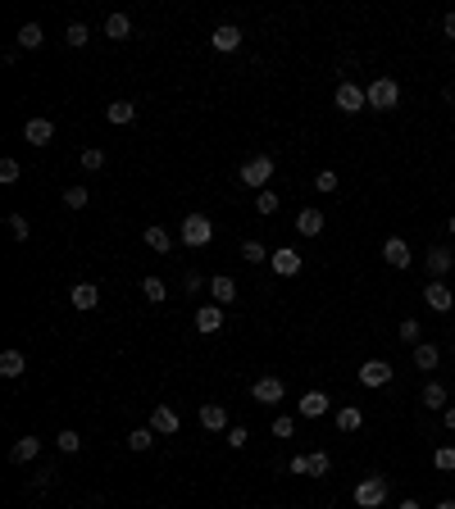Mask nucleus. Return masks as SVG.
Here are the masks:
<instances>
[{"label":"nucleus","mask_w":455,"mask_h":509,"mask_svg":"<svg viewBox=\"0 0 455 509\" xmlns=\"http://www.w3.org/2000/svg\"><path fill=\"white\" fill-rule=\"evenodd\" d=\"M178 237H182V246H191V251H205V246L214 241V223L205 218V214H187Z\"/></svg>","instance_id":"1"},{"label":"nucleus","mask_w":455,"mask_h":509,"mask_svg":"<svg viewBox=\"0 0 455 509\" xmlns=\"http://www.w3.org/2000/svg\"><path fill=\"white\" fill-rule=\"evenodd\" d=\"M364 96H369V109H396L401 86H396V78H374L364 86Z\"/></svg>","instance_id":"2"},{"label":"nucleus","mask_w":455,"mask_h":509,"mask_svg":"<svg viewBox=\"0 0 455 509\" xmlns=\"http://www.w3.org/2000/svg\"><path fill=\"white\" fill-rule=\"evenodd\" d=\"M269 178H274V159H269V155H251L241 164V182H246V187H260L264 191Z\"/></svg>","instance_id":"3"},{"label":"nucleus","mask_w":455,"mask_h":509,"mask_svg":"<svg viewBox=\"0 0 455 509\" xmlns=\"http://www.w3.org/2000/svg\"><path fill=\"white\" fill-rule=\"evenodd\" d=\"M387 500V482L383 478H364L360 482V487H355V505H360V509H378V505H383Z\"/></svg>","instance_id":"4"},{"label":"nucleus","mask_w":455,"mask_h":509,"mask_svg":"<svg viewBox=\"0 0 455 509\" xmlns=\"http://www.w3.org/2000/svg\"><path fill=\"white\" fill-rule=\"evenodd\" d=\"M151 428H155V437H178V428H182L178 409L174 405H155L151 409Z\"/></svg>","instance_id":"5"},{"label":"nucleus","mask_w":455,"mask_h":509,"mask_svg":"<svg viewBox=\"0 0 455 509\" xmlns=\"http://www.w3.org/2000/svg\"><path fill=\"white\" fill-rule=\"evenodd\" d=\"M333 101H337V109H341V114H355V109H364V105H369V96H364V86H355V82H341Z\"/></svg>","instance_id":"6"},{"label":"nucleus","mask_w":455,"mask_h":509,"mask_svg":"<svg viewBox=\"0 0 455 509\" xmlns=\"http://www.w3.org/2000/svg\"><path fill=\"white\" fill-rule=\"evenodd\" d=\"M269 264H274V273H278V278H296V273H301V251L282 246V251H274V255H269Z\"/></svg>","instance_id":"7"},{"label":"nucleus","mask_w":455,"mask_h":509,"mask_svg":"<svg viewBox=\"0 0 455 509\" xmlns=\"http://www.w3.org/2000/svg\"><path fill=\"white\" fill-rule=\"evenodd\" d=\"M282 395H287V387H282V378H260L251 387V400H260V405H278Z\"/></svg>","instance_id":"8"},{"label":"nucleus","mask_w":455,"mask_h":509,"mask_svg":"<svg viewBox=\"0 0 455 509\" xmlns=\"http://www.w3.org/2000/svg\"><path fill=\"white\" fill-rule=\"evenodd\" d=\"M51 136H55L51 119H28V123H23V141H28V146H51Z\"/></svg>","instance_id":"9"},{"label":"nucleus","mask_w":455,"mask_h":509,"mask_svg":"<svg viewBox=\"0 0 455 509\" xmlns=\"http://www.w3.org/2000/svg\"><path fill=\"white\" fill-rule=\"evenodd\" d=\"M210 46H214V51H237V46H241V28H237V23H219V28L210 32Z\"/></svg>","instance_id":"10"},{"label":"nucleus","mask_w":455,"mask_h":509,"mask_svg":"<svg viewBox=\"0 0 455 509\" xmlns=\"http://www.w3.org/2000/svg\"><path fill=\"white\" fill-rule=\"evenodd\" d=\"M360 382H364V387H387V382H391V364H387V359H369V364H360Z\"/></svg>","instance_id":"11"},{"label":"nucleus","mask_w":455,"mask_h":509,"mask_svg":"<svg viewBox=\"0 0 455 509\" xmlns=\"http://www.w3.org/2000/svg\"><path fill=\"white\" fill-rule=\"evenodd\" d=\"M424 301L433 305L437 314H446V309L455 305V296H451V287H446V282H441V278H433V282H428V287H424Z\"/></svg>","instance_id":"12"},{"label":"nucleus","mask_w":455,"mask_h":509,"mask_svg":"<svg viewBox=\"0 0 455 509\" xmlns=\"http://www.w3.org/2000/svg\"><path fill=\"white\" fill-rule=\"evenodd\" d=\"M296 414L301 418H324L328 414V395L324 391H305L301 400H296Z\"/></svg>","instance_id":"13"},{"label":"nucleus","mask_w":455,"mask_h":509,"mask_svg":"<svg viewBox=\"0 0 455 509\" xmlns=\"http://www.w3.org/2000/svg\"><path fill=\"white\" fill-rule=\"evenodd\" d=\"M383 259H387L391 268H410V246H405L401 237H387L383 241Z\"/></svg>","instance_id":"14"},{"label":"nucleus","mask_w":455,"mask_h":509,"mask_svg":"<svg viewBox=\"0 0 455 509\" xmlns=\"http://www.w3.org/2000/svg\"><path fill=\"white\" fill-rule=\"evenodd\" d=\"M201 428L205 432H228V409L224 405H201Z\"/></svg>","instance_id":"15"},{"label":"nucleus","mask_w":455,"mask_h":509,"mask_svg":"<svg viewBox=\"0 0 455 509\" xmlns=\"http://www.w3.org/2000/svg\"><path fill=\"white\" fill-rule=\"evenodd\" d=\"M196 328H201L205 337L219 332V328H224V309H219V305H201V309H196Z\"/></svg>","instance_id":"16"},{"label":"nucleus","mask_w":455,"mask_h":509,"mask_svg":"<svg viewBox=\"0 0 455 509\" xmlns=\"http://www.w3.org/2000/svg\"><path fill=\"white\" fill-rule=\"evenodd\" d=\"M210 296H214V305H232L237 301V282L219 273V278H210Z\"/></svg>","instance_id":"17"},{"label":"nucleus","mask_w":455,"mask_h":509,"mask_svg":"<svg viewBox=\"0 0 455 509\" xmlns=\"http://www.w3.org/2000/svg\"><path fill=\"white\" fill-rule=\"evenodd\" d=\"M36 455H41V441H36V437H19L14 450H9V459H14V464H32Z\"/></svg>","instance_id":"18"},{"label":"nucleus","mask_w":455,"mask_h":509,"mask_svg":"<svg viewBox=\"0 0 455 509\" xmlns=\"http://www.w3.org/2000/svg\"><path fill=\"white\" fill-rule=\"evenodd\" d=\"M296 232H301V237H319V232H324V214H319V209H301V214H296Z\"/></svg>","instance_id":"19"},{"label":"nucleus","mask_w":455,"mask_h":509,"mask_svg":"<svg viewBox=\"0 0 455 509\" xmlns=\"http://www.w3.org/2000/svg\"><path fill=\"white\" fill-rule=\"evenodd\" d=\"M73 305H78V309H96V305H101V287H96V282H78V287H73Z\"/></svg>","instance_id":"20"},{"label":"nucleus","mask_w":455,"mask_h":509,"mask_svg":"<svg viewBox=\"0 0 455 509\" xmlns=\"http://www.w3.org/2000/svg\"><path fill=\"white\" fill-rule=\"evenodd\" d=\"M105 36H109V41H128V36H132V19L128 14H109L105 19Z\"/></svg>","instance_id":"21"},{"label":"nucleus","mask_w":455,"mask_h":509,"mask_svg":"<svg viewBox=\"0 0 455 509\" xmlns=\"http://www.w3.org/2000/svg\"><path fill=\"white\" fill-rule=\"evenodd\" d=\"M414 364H419L424 373H428V368H437V364H441V351H437L433 341H419V346H414Z\"/></svg>","instance_id":"22"},{"label":"nucleus","mask_w":455,"mask_h":509,"mask_svg":"<svg viewBox=\"0 0 455 509\" xmlns=\"http://www.w3.org/2000/svg\"><path fill=\"white\" fill-rule=\"evenodd\" d=\"M451 264H455V255L446 251V246H433V251H428V273H433V278H441Z\"/></svg>","instance_id":"23"},{"label":"nucleus","mask_w":455,"mask_h":509,"mask_svg":"<svg viewBox=\"0 0 455 509\" xmlns=\"http://www.w3.org/2000/svg\"><path fill=\"white\" fill-rule=\"evenodd\" d=\"M23 368H28L23 351H5V355H0V373H5V378H23Z\"/></svg>","instance_id":"24"},{"label":"nucleus","mask_w":455,"mask_h":509,"mask_svg":"<svg viewBox=\"0 0 455 509\" xmlns=\"http://www.w3.org/2000/svg\"><path fill=\"white\" fill-rule=\"evenodd\" d=\"M41 41H46L41 23H23V28H19V46H23V51H36Z\"/></svg>","instance_id":"25"},{"label":"nucleus","mask_w":455,"mask_h":509,"mask_svg":"<svg viewBox=\"0 0 455 509\" xmlns=\"http://www.w3.org/2000/svg\"><path fill=\"white\" fill-rule=\"evenodd\" d=\"M146 246H151L155 255H169V251H174V237H169L164 228H146Z\"/></svg>","instance_id":"26"},{"label":"nucleus","mask_w":455,"mask_h":509,"mask_svg":"<svg viewBox=\"0 0 455 509\" xmlns=\"http://www.w3.org/2000/svg\"><path fill=\"white\" fill-rule=\"evenodd\" d=\"M337 428H341V432H360V428H364V414H360V409H355V405L337 409Z\"/></svg>","instance_id":"27"},{"label":"nucleus","mask_w":455,"mask_h":509,"mask_svg":"<svg viewBox=\"0 0 455 509\" xmlns=\"http://www.w3.org/2000/svg\"><path fill=\"white\" fill-rule=\"evenodd\" d=\"M105 114H109V123H119V128H123V123L137 119V105H132V101H114V105L105 109Z\"/></svg>","instance_id":"28"},{"label":"nucleus","mask_w":455,"mask_h":509,"mask_svg":"<svg viewBox=\"0 0 455 509\" xmlns=\"http://www.w3.org/2000/svg\"><path fill=\"white\" fill-rule=\"evenodd\" d=\"M419 400H424L428 409H446V387H441V382H428V387H424V395H419Z\"/></svg>","instance_id":"29"},{"label":"nucleus","mask_w":455,"mask_h":509,"mask_svg":"<svg viewBox=\"0 0 455 509\" xmlns=\"http://www.w3.org/2000/svg\"><path fill=\"white\" fill-rule=\"evenodd\" d=\"M151 441H155V428H132L128 432V450H151Z\"/></svg>","instance_id":"30"},{"label":"nucleus","mask_w":455,"mask_h":509,"mask_svg":"<svg viewBox=\"0 0 455 509\" xmlns=\"http://www.w3.org/2000/svg\"><path fill=\"white\" fill-rule=\"evenodd\" d=\"M141 296H146V301H151V305H159V301H164V296H169V287H164V282H159V278H141Z\"/></svg>","instance_id":"31"},{"label":"nucleus","mask_w":455,"mask_h":509,"mask_svg":"<svg viewBox=\"0 0 455 509\" xmlns=\"http://www.w3.org/2000/svg\"><path fill=\"white\" fill-rule=\"evenodd\" d=\"M64 41H69V46H87V41H91V32H87V23H69V32H64Z\"/></svg>","instance_id":"32"},{"label":"nucleus","mask_w":455,"mask_h":509,"mask_svg":"<svg viewBox=\"0 0 455 509\" xmlns=\"http://www.w3.org/2000/svg\"><path fill=\"white\" fill-rule=\"evenodd\" d=\"M241 259H246V264H264V259H269V251H264L260 241H246V246H241Z\"/></svg>","instance_id":"33"},{"label":"nucleus","mask_w":455,"mask_h":509,"mask_svg":"<svg viewBox=\"0 0 455 509\" xmlns=\"http://www.w3.org/2000/svg\"><path fill=\"white\" fill-rule=\"evenodd\" d=\"M82 168H105V151H101V146H87V151H82Z\"/></svg>","instance_id":"34"},{"label":"nucleus","mask_w":455,"mask_h":509,"mask_svg":"<svg viewBox=\"0 0 455 509\" xmlns=\"http://www.w3.org/2000/svg\"><path fill=\"white\" fill-rule=\"evenodd\" d=\"M28 218H23V214H9V237H14V241H28Z\"/></svg>","instance_id":"35"},{"label":"nucleus","mask_w":455,"mask_h":509,"mask_svg":"<svg viewBox=\"0 0 455 509\" xmlns=\"http://www.w3.org/2000/svg\"><path fill=\"white\" fill-rule=\"evenodd\" d=\"M328 468H333V459H328L324 450H314V455H310V478H324Z\"/></svg>","instance_id":"36"},{"label":"nucleus","mask_w":455,"mask_h":509,"mask_svg":"<svg viewBox=\"0 0 455 509\" xmlns=\"http://www.w3.org/2000/svg\"><path fill=\"white\" fill-rule=\"evenodd\" d=\"M55 445H59V450H64V455H73V450H78V445H82V437H78V432H59V437H55Z\"/></svg>","instance_id":"37"},{"label":"nucleus","mask_w":455,"mask_h":509,"mask_svg":"<svg viewBox=\"0 0 455 509\" xmlns=\"http://www.w3.org/2000/svg\"><path fill=\"white\" fill-rule=\"evenodd\" d=\"M0 182H5V187L19 182V159H0Z\"/></svg>","instance_id":"38"},{"label":"nucleus","mask_w":455,"mask_h":509,"mask_svg":"<svg viewBox=\"0 0 455 509\" xmlns=\"http://www.w3.org/2000/svg\"><path fill=\"white\" fill-rule=\"evenodd\" d=\"M255 209H260V214H278V196L274 191H260V196H255Z\"/></svg>","instance_id":"39"},{"label":"nucleus","mask_w":455,"mask_h":509,"mask_svg":"<svg viewBox=\"0 0 455 509\" xmlns=\"http://www.w3.org/2000/svg\"><path fill=\"white\" fill-rule=\"evenodd\" d=\"M291 432H296V418H291V414H278V418H274V437H291Z\"/></svg>","instance_id":"40"},{"label":"nucleus","mask_w":455,"mask_h":509,"mask_svg":"<svg viewBox=\"0 0 455 509\" xmlns=\"http://www.w3.org/2000/svg\"><path fill=\"white\" fill-rule=\"evenodd\" d=\"M433 464L441 468V473H451V468H455V450H451V445H441V450L433 455Z\"/></svg>","instance_id":"41"},{"label":"nucleus","mask_w":455,"mask_h":509,"mask_svg":"<svg viewBox=\"0 0 455 509\" xmlns=\"http://www.w3.org/2000/svg\"><path fill=\"white\" fill-rule=\"evenodd\" d=\"M64 205L69 209H82V205H87V187H69L64 191Z\"/></svg>","instance_id":"42"},{"label":"nucleus","mask_w":455,"mask_h":509,"mask_svg":"<svg viewBox=\"0 0 455 509\" xmlns=\"http://www.w3.org/2000/svg\"><path fill=\"white\" fill-rule=\"evenodd\" d=\"M287 473H305V478H310V455H291L287 459Z\"/></svg>","instance_id":"43"},{"label":"nucleus","mask_w":455,"mask_h":509,"mask_svg":"<svg viewBox=\"0 0 455 509\" xmlns=\"http://www.w3.org/2000/svg\"><path fill=\"white\" fill-rule=\"evenodd\" d=\"M314 187H319V191H337V173H333V168H324V173L314 178Z\"/></svg>","instance_id":"44"},{"label":"nucleus","mask_w":455,"mask_h":509,"mask_svg":"<svg viewBox=\"0 0 455 509\" xmlns=\"http://www.w3.org/2000/svg\"><path fill=\"white\" fill-rule=\"evenodd\" d=\"M401 341L419 346V323H414V318H405V323H401Z\"/></svg>","instance_id":"45"},{"label":"nucleus","mask_w":455,"mask_h":509,"mask_svg":"<svg viewBox=\"0 0 455 509\" xmlns=\"http://www.w3.org/2000/svg\"><path fill=\"white\" fill-rule=\"evenodd\" d=\"M228 445H232V450H241V445H246V428H228Z\"/></svg>","instance_id":"46"},{"label":"nucleus","mask_w":455,"mask_h":509,"mask_svg":"<svg viewBox=\"0 0 455 509\" xmlns=\"http://www.w3.org/2000/svg\"><path fill=\"white\" fill-rule=\"evenodd\" d=\"M441 32H446V36H455V14H446V19H441Z\"/></svg>","instance_id":"47"},{"label":"nucleus","mask_w":455,"mask_h":509,"mask_svg":"<svg viewBox=\"0 0 455 509\" xmlns=\"http://www.w3.org/2000/svg\"><path fill=\"white\" fill-rule=\"evenodd\" d=\"M441 423H446V428H451V432H455V405H451V409H446V414H441Z\"/></svg>","instance_id":"48"},{"label":"nucleus","mask_w":455,"mask_h":509,"mask_svg":"<svg viewBox=\"0 0 455 509\" xmlns=\"http://www.w3.org/2000/svg\"><path fill=\"white\" fill-rule=\"evenodd\" d=\"M396 509H424V505H419V500H401Z\"/></svg>","instance_id":"49"},{"label":"nucleus","mask_w":455,"mask_h":509,"mask_svg":"<svg viewBox=\"0 0 455 509\" xmlns=\"http://www.w3.org/2000/svg\"><path fill=\"white\" fill-rule=\"evenodd\" d=\"M437 509H455V500H441V505H437Z\"/></svg>","instance_id":"50"},{"label":"nucleus","mask_w":455,"mask_h":509,"mask_svg":"<svg viewBox=\"0 0 455 509\" xmlns=\"http://www.w3.org/2000/svg\"><path fill=\"white\" fill-rule=\"evenodd\" d=\"M446 228H451V232H455V218H451V223H446Z\"/></svg>","instance_id":"51"}]
</instances>
